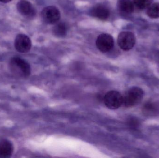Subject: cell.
<instances>
[{
	"mask_svg": "<svg viewBox=\"0 0 159 158\" xmlns=\"http://www.w3.org/2000/svg\"><path fill=\"white\" fill-rule=\"evenodd\" d=\"M9 68L11 71L18 77L26 78L30 74V64L26 60L18 57L11 58L9 62Z\"/></svg>",
	"mask_w": 159,
	"mask_h": 158,
	"instance_id": "1",
	"label": "cell"
},
{
	"mask_svg": "<svg viewBox=\"0 0 159 158\" xmlns=\"http://www.w3.org/2000/svg\"><path fill=\"white\" fill-rule=\"evenodd\" d=\"M143 96V91L140 87H132L123 96L122 105L127 108L134 106L142 101Z\"/></svg>",
	"mask_w": 159,
	"mask_h": 158,
	"instance_id": "2",
	"label": "cell"
},
{
	"mask_svg": "<svg viewBox=\"0 0 159 158\" xmlns=\"http://www.w3.org/2000/svg\"><path fill=\"white\" fill-rule=\"evenodd\" d=\"M105 105L110 109H117L123 104V96L116 91L107 92L104 97Z\"/></svg>",
	"mask_w": 159,
	"mask_h": 158,
	"instance_id": "3",
	"label": "cell"
},
{
	"mask_svg": "<svg viewBox=\"0 0 159 158\" xmlns=\"http://www.w3.org/2000/svg\"><path fill=\"white\" fill-rule=\"evenodd\" d=\"M118 44L122 50L129 51L133 48L136 42L135 35L129 31L121 32L118 36Z\"/></svg>",
	"mask_w": 159,
	"mask_h": 158,
	"instance_id": "4",
	"label": "cell"
},
{
	"mask_svg": "<svg viewBox=\"0 0 159 158\" xmlns=\"http://www.w3.org/2000/svg\"><path fill=\"white\" fill-rule=\"evenodd\" d=\"M60 17V12L55 6L45 7L42 12V19L46 24H56L58 22Z\"/></svg>",
	"mask_w": 159,
	"mask_h": 158,
	"instance_id": "5",
	"label": "cell"
},
{
	"mask_svg": "<svg viewBox=\"0 0 159 158\" xmlns=\"http://www.w3.org/2000/svg\"><path fill=\"white\" fill-rule=\"evenodd\" d=\"M114 45V39L110 34L102 33L97 37L96 41V47L101 52H109L113 48Z\"/></svg>",
	"mask_w": 159,
	"mask_h": 158,
	"instance_id": "6",
	"label": "cell"
},
{
	"mask_svg": "<svg viewBox=\"0 0 159 158\" xmlns=\"http://www.w3.org/2000/svg\"><path fill=\"white\" fill-rule=\"evenodd\" d=\"M32 42L30 38L25 34L17 35L15 41L16 50L20 53H27L31 48Z\"/></svg>",
	"mask_w": 159,
	"mask_h": 158,
	"instance_id": "7",
	"label": "cell"
},
{
	"mask_svg": "<svg viewBox=\"0 0 159 158\" xmlns=\"http://www.w3.org/2000/svg\"><path fill=\"white\" fill-rule=\"evenodd\" d=\"M17 9L20 15L28 18H33L36 15V10L27 0H20L17 4Z\"/></svg>",
	"mask_w": 159,
	"mask_h": 158,
	"instance_id": "8",
	"label": "cell"
},
{
	"mask_svg": "<svg viewBox=\"0 0 159 158\" xmlns=\"http://www.w3.org/2000/svg\"><path fill=\"white\" fill-rule=\"evenodd\" d=\"M90 14L94 17L101 20H105L109 16L110 12L109 9L104 6L98 5L92 8Z\"/></svg>",
	"mask_w": 159,
	"mask_h": 158,
	"instance_id": "9",
	"label": "cell"
},
{
	"mask_svg": "<svg viewBox=\"0 0 159 158\" xmlns=\"http://www.w3.org/2000/svg\"><path fill=\"white\" fill-rule=\"evenodd\" d=\"M13 151L14 147L10 141L6 139L0 140V157H10Z\"/></svg>",
	"mask_w": 159,
	"mask_h": 158,
	"instance_id": "10",
	"label": "cell"
},
{
	"mask_svg": "<svg viewBox=\"0 0 159 158\" xmlns=\"http://www.w3.org/2000/svg\"><path fill=\"white\" fill-rule=\"evenodd\" d=\"M117 6L120 11L125 14H131L134 11V4L131 0H118Z\"/></svg>",
	"mask_w": 159,
	"mask_h": 158,
	"instance_id": "11",
	"label": "cell"
},
{
	"mask_svg": "<svg viewBox=\"0 0 159 158\" xmlns=\"http://www.w3.org/2000/svg\"><path fill=\"white\" fill-rule=\"evenodd\" d=\"M68 30V26L65 22H58L53 28V32L55 36L61 38L67 35Z\"/></svg>",
	"mask_w": 159,
	"mask_h": 158,
	"instance_id": "12",
	"label": "cell"
},
{
	"mask_svg": "<svg viewBox=\"0 0 159 158\" xmlns=\"http://www.w3.org/2000/svg\"><path fill=\"white\" fill-rule=\"evenodd\" d=\"M148 16L152 19L159 18V3H154L151 4L147 8V11Z\"/></svg>",
	"mask_w": 159,
	"mask_h": 158,
	"instance_id": "13",
	"label": "cell"
},
{
	"mask_svg": "<svg viewBox=\"0 0 159 158\" xmlns=\"http://www.w3.org/2000/svg\"><path fill=\"white\" fill-rule=\"evenodd\" d=\"M153 0H133V3L137 8L144 9L152 4Z\"/></svg>",
	"mask_w": 159,
	"mask_h": 158,
	"instance_id": "14",
	"label": "cell"
},
{
	"mask_svg": "<svg viewBox=\"0 0 159 158\" xmlns=\"http://www.w3.org/2000/svg\"><path fill=\"white\" fill-rule=\"evenodd\" d=\"M12 0H0V2L3 3H8L11 2Z\"/></svg>",
	"mask_w": 159,
	"mask_h": 158,
	"instance_id": "15",
	"label": "cell"
}]
</instances>
